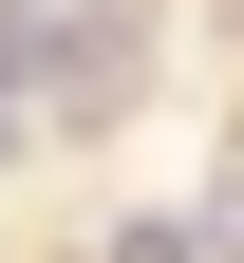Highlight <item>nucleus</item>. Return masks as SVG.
I'll list each match as a JSON object with an SVG mask.
<instances>
[{"label":"nucleus","mask_w":244,"mask_h":263,"mask_svg":"<svg viewBox=\"0 0 244 263\" xmlns=\"http://www.w3.org/2000/svg\"><path fill=\"white\" fill-rule=\"evenodd\" d=\"M57 57H76V19H57V0H0V94H19V76H57Z\"/></svg>","instance_id":"nucleus-1"}]
</instances>
